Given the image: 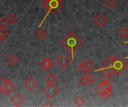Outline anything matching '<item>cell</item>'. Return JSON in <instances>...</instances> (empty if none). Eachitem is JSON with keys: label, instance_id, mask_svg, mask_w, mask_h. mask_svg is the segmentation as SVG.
<instances>
[{"label": "cell", "instance_id": "obj_21", "mask_svg": "<svg viewBox=\"0 0 128 107\" xmlns=\"http://www.w3.org/2000/svg\"><path fill=\"white\" fill-rule=\"evenodd\" d=\"M47 34L44 31V30H40L38 33H37V36L40 39V40H43L46 37Z\"/></svg>", "mask_w": 128, "mask_h": 107}, {"label": "cell", "instance_id": "obj_7", "mask_svg": "<svg viewBox=\"0 0 128 107\" xmlns=\"http://www.w3.org/2000/svg\"><path fill=\"white\" fill-rule=\"evenodd\" d=\"M23 86L30 92L33 91V89L38 86V82L32 77H28L23 83Z\"/></svg>", "mask_w": 128, "mask_h": 107}, {"label": "cell", "instance_id": "obj_8", "mask_svg": "<svg viewBox=\"0 0 128 107\" xmlns=\"http://www.w3.org/2000/svg\"><path fill=\"white\" fill-rule=\"evenodd\" d=\"M108 22V19L102 13H99L95 18H94V22L95 24L99 27V28H102L104 27L106 22Z\"/></svg>", "mask_w": 128, "mask_h": 107}, {"label": "cell", "instance_id": "obj_20", "mask_svg": "<svg viewBox=\"0 0 128 107\" xmlns=\"http://www.w3.org/2000/svg\"><path fill=\"white\" fill-rule=\"evenodd\" d=\"M99 86L104 90V92H106V90H108L110 89H112V86L110 83H102L101 82V83H100Z\"/></svg>", "mask_w": 128, "mask_h": 107}, {"label": "cell", "instance_id": "obj_19", "mask_svg": "<svg viewBox=\"0 0 128 107\" xmlns=\"http://www.w3.org/2000/svg\"><path fill=\"white\" fill-rule=\"evenodd\" d=\"M9 25V22L8 20V19L6 18H1L0 19V28H3V29H5Z\"/></svg>", "mask_w": 128, "mask_h": 107}, {"label": "cell", "instance_id": "obj_16", "mask_svg": "<svg viewBox=\"0 0 128 107\" xmlns=\"http://www.w3.org/2000/svg\"><path fill=\"white\" fill-rule=\"evenodd\" d=\"M118 34L119 36L122 38V39H125L128 36V29L125 27L122 28L119 31H118Z\"/></svg>", "mask_w": 128, "mask_h": 107}, {"label": "cell", "instance_id": "obj_11", "mask_svg": "<svg viewBox=\"0 0 128 107\" xmlns=\"http://www.w3.org/2000/svg\"><path fill=\"white\" fill-rule=\"evenodd\" d=\"M15 89H16V86L10 81L9 83L8 84V86H6V88L4 89V93H5L7 95H10L12 93V92L14 91Z\"/></svg>", "mask_w": 128, "mask_h": 107}, {"label": "cell", "instance_id": "obj_1", "mask_svg": "<svg viewBox=\"0 0 128 107\" xmlns=\"http://www.w3.org/2000/svg\"><path fill=\"white\" fill-rule=\"evenodd\" d=\"M60 44L70 52L72 57V60H74L75 52L82 45L83 42L74 31H70L61 40Z\"/></svg>", "mask_w": 128, "mask_h": 107}, {"label": "cell", "instance_id": "obj_15", "mask_svg": "<svg viewBox=\"0 0 128 107\" xmlns=\"http://www.w3.org/2000/svg\"><path fill=\"white\" fill-rule=\"evenodd\" d=\"M84 64L86 66V71H92L94 67V64L89 60V59H87L85 60L84 62Z\"/></svg>", "mask_w": 128, "mask_h": 107}, {"label": "cell", "instance_id": "obj_3", "mask_svg": "<svg viewBox=\"0 0 128 107\" xmlns=\"http://www.w3.org/2000/svg\"><path fill=\"white\" fill-rule=\"evenodd\" d=\"M128 63L119 55L114 57L112 67H113L114 71H115V74L120 75L128 68Z\"/></svg>", "mask_w": 128, "mask_h": 107}, {"label": "cell", "instance_id": "obj_12", "mask_svg": "<svg viewBox=\"0 0 128 107\" xmlns=\"http://www.w3.org/2000/svg\"><path fill=\"white\" fill-rule=\"evenodd\" d=\"M10 80H6L3 77H0V93H4V90L9 83Z\"/></svg>", "mask_w": 128, "mask_h": 107}, {"label": "cell", "instance_id": "obj_29", "mask_svg": "<svg viewBox=\"0 0 128 107\" xmlns=\"http://www.w3.org/2000/svg\"><path fill=\"white\" fill-rule=\"evenodd\" d=\"M7 32L4 31V29L0 28V41H2L6 36H7Z\"/></svg>", "mask_w": 128, "mask_h": 107}, {"label": "cell", "instance_id": "obj_23", "mask_svg": "<svg viewBox=\"0 0 128 107\" xmlns=\"http://www.w3.org/2000/svg\"><path fill=\"white\" fill-rule=\"evenodd\" d=\"M84 103H85V101L83 100L82 98H81V97H80V96H78V97L74 100V104H75L76 106H78V107H81L82 105L84 104Z\"/></svg>", "mask_w": 128, "mask_h": 107}, {"label": "cell", "instance_id": "obj_13", "mask_svg": "<svg viewBox=\"0 0 128 107\" xmlns=\"http://www.w3.org/2000/svg\"><path fill=\"white\" fill-rule=\"evenodd\" d=\"M45 80L47 83H54L56 80H57V77L52 73H49L46 78H45Z\"/></svg>", "mask_w": 128, "mask_h": 107}, {"label": "cell", "instance_id": "obj_24", "mask_svg": "<svg viewBox=\"0 0 128 107\" xmlns=\"http://www.w3.org/2000/svg\"><path fill=\"white\" fill-rule=\"evenodd\" d=\"M17 19H18V17H17V16H16L15 13H11V14L8 17V22H10V23H14V22H16L17 21Z\"/></svg>", "mask_w": 128, "mask_h": 107}, {"label": "cell", "instance_id": "obj_22", "mask_svg": "<svg viewBox=\"0 0 128 107\" xmlns=\"http://www.w3.org/2000/svg\"><path fill=\"white\" fill-rule=\"evenodd\" d=\"M79 81H80V84H81L82 86H86L88 83L87 76H86V75H82V76H81V77H80V80H79Z\"/></svg>", "mask_w": 128, "mask_h": 107}, {"label": "cell", "instance_id": "obj_6", "mask_svg": "<svg viewBox=\"0 0 128 107\" xmlns=\"http://www.w3.org/2000/svg\"><path fill=\"white\" fill-rule=\"evenodd\" d=\"M113 61H114V57L112 56H109L100 65V69L95 70L94 71H104V69L109 68V67H111L112 66V63H113Z\"/></svg>", "mask_w": 128, "mask_h": 107}, {"label": "cell", "instance_id": "obj_28", "mask_svg": "<svg viewBox=\"0 0 128 107\" xmlns=\"http://www.w3.org/2000/svg\"><path fill=\"white\" fill-rule=\"evenodd\" d=\"M104 72H106V73H107V74H110V75H112V74H115V71H114V69H113L112 66L109 67V68L104 69Z\"/></svg>", "mask_w": 128, "mask_h": 107}, {"label": "cell", "instance_id": "obj_5", "mask_svg": "<svg viewBox=\"0 0 128 107\" xmlns=\"http://www.w3.org/2000/svg\"><path fill=\"white\" fill-rule=\"evenodd\" d=\"M56 63L62 69H64L70 63V60L65 54H62L58 58L56 59Z\"/></svg>", "mask_w": 128, "mask_h": 107}, {"label": "cell", "instance_id": "obj_26", "mask_svg": "<svg viewBox=\"0 0 128 107\" xmlns=\"http://www.w3.org/2000/svg\"><path fill=\"white\" fill-rule=\"evenodd\" d=\"M87 78H88V83H93L95 80H96V77L92 74H89L88 76H87Z\"/></svg>", "mask_w": 128, "mask_h": 107}, {"label": "cell", "instance_id": "obj_14", "mask_svg": "<svg viewBox=\"0 0 128 107\" xmlns=\"http://www.w3.org/2000/svg\"><path fill=\"white\" fill-rule=\"evenodd\" d=\"M100 79L102 83H110L112 80V75L105 72L100 76Z\"/></svg>", "mask_w": 128, "mask_h": 107}, {"label": "cell", "instance_id": "obj_33", "mask_svg": "<svg viewBox=\"0 0 128 107\" xmlns=\"http://www.w3.org/2000/svg\"><path fill=\"white\" fill-rule=\"evenodd\" d=\"M126 59H128V57H126Z\"/></svg>", "mask_w": 128, "mask_h": 107}, {"label": "cell", "instance_id": "obj_10", "mask_svg": "<svg viewBox=\"0 0 128 107\" xmlns=\"http://www.w3.org/2000/svg\"><path fill=\"white\" fill-rule=\"evenodd\" d=\"M52 65H53V63L49 57H45L40 63V66L45 70H49L52 66Z\"/></svg>", "mask_w": 128, "mask_h": 107}, {"label": "cell", "instance_id": "obj_18", "mask_svg": "<svg viewBox=\"0 0 128 107\" xmlns=\"http://www.w3.org/2000/svg\"><path fill=\"white\" fill-rule=\"evenodd\" d=\"M18 62V58L15 55H11L8 59V63L11 66H15Z\"/></svg>", "mask_w": 128, "mask_h": 107}, {"label": "cell", "instance_id": "obj_4", "mask_svg": "<svg viewBox=\"0 0 128 107\" xmlns=\"http://www.w3.org/2000/svg\"><path fill=\"white\" fill-rule=\"evenodd\" d=\"M43 92L46 97H48L50 99H52L59 92V89L53 83H48L43 89Z\"/></svg>", "mask_w": 128, "mask_h": 107}, {"label": "cell", "instance_id": "obj_32", "mask_svg": "<svg viewBox=\"0 0 128 107\" xmlns=\"http://www.w3.org/2000/svg\"><path fill=\"white\" fill-rule=\"evenodd\" d=\"M125 43H128V41H127V42H125Z\"/></svg>", "mask_w": 128, "mask_h": 107}, {"label": "cell", "instance_id": "obj_2", "mask_svg": "<svg viewBox=\"0 0 128 107\" xmlns=\"http://www.w3.org/2000/svg\"><path fill=\"white\" fill-rule=\"evenodd\" d=\"M41 4L43 5V7H44L46 10H47V13L44 16L43 21L39 25V27H40L41 25L44 22L46 18L50 13L54 15L64 7V3L62 2V0H44Z\"/></svg>", "mask_w": 128, "mask_h": 107}, {"label": "cell", "instance_id": "obj_30", "mask_svg": "<svg viewBox=\"0 0 128 107\" xmlns=\"http://www.w3.org/2000/svg\"><path fill=\"white\" fill-rule=\"evenodd\" d=\"M112 95V89H110L108 90H106V92H104V98H109Z\"/></svg>", "mask_w": 128, "mask_h": 107}, {"label": "cell", "instance_id": "obj_17", "mask_svg": "<svg viewBox=\"0 0 128 107\" xmlns=\"http://www.w3.org/2000/svg\"><path fill=\"white\" fill-rule=\"evenodd\" d=\"M117 4H118V2L116 0H106L105 1V5L110 9L114 8L117 5Z\"/></svg>", "mask_w": 128, "mask_h": 107}, {"label": "cell", "instance_id": "obj_25", "mask_svg": "<svg viewBox=\"0 0 128 107\" xmlns=\"http://www.w3.org/2000/svg\"><path fill=\"white\" fill-rule=\"evenodd\" d=\"M94 92H95L100 98H104V90L100 88V86L99 85L94 89Z\"/></svg>", "mask_w": 128, "mask_h": 107}, {"label": "cell", "instance_id": "obj_27", "mask_svg": "<svg viewBox=\"0 0 128 107\" xmlns=\"http://www.w3.org/2000/svg\"><path fill=\"white\" fill-rule=\"evenodd\" d=\"M78 70H79L81 73H85V72H86V66H85L84 63H82L80 65H79V66H78Z\"/></svg>", "mask_w": 128, "mask_h": 107}, {"label": "cell", "instance_id": "obj_31", "mask_svg": "<svg viewBox=\"0 0 128 107\" xmlns=\"http://www.w3.org/2000/svg\"><path fill=\"white\" fill-rule=\"evenodd\" d=\"M43 107H52V104H50V102H49V101H46V102H45V104H43Z\"/></svg>", "mask_w": 128, "mask_h": 107}, {"label": "cell", "instance_id": "obj_9", "mask_svg": "<svg viewBox=\"0 0 128 107\" xmlns=\"http://www.w3.org/2000/svg\"><path fill=\"white\" fill-rule=\"evenodd\" d=\"M10 101L15 107H20L24 103V98L20 94L16 93L10 98Z\"/></svg>", "mask_w": 128, "mask_h": 107}]
</instances>
